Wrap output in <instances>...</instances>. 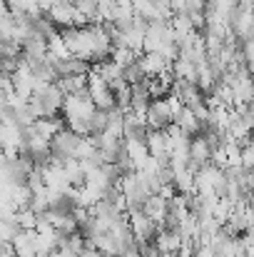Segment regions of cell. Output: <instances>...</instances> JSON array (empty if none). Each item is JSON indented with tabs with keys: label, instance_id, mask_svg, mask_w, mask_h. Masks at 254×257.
<instances>
[{
	"label": "cell",
	"instance_id": "8fae6325",
	"mask_svg": "<svg viewBox=\"0 0 254 257\" xmlns=\"http://www.w3.org/2000/svg\"><path fill=\"white\" fill-rule=\"evenodd\" d=\"M172 70H174V75L177 78H182V80H189V83H199V65H194V63H189L187 58H177L174 63H172Z\"/></svg>",
	"mask_w": 254,
	"mask_h": 257
},
{
	"label": "cell",
	"instance_id": "8992f818",
	"mask_svg": "<svg viewBox=\"0 0 254 257\" xmlns=\"http://www.w3.org/2000/svg\"><path fill=\"white\" fill-rule=\"evenodd\" d=\"M152 242L160 247V252H179L184 247L182 232L179 230H169V227H157V235H155Z\"/></svg>",
	"mask_w": 254,
	"mask_h": 257
},
{
	"label": "cell",
	"instance_id": "9c48e42d",
	"mask_svg": "<svg viewBox=\"0 0 254 257\" xmlns=\"http://www.w3.org/2000/svg\"><path fill=\"white\" fill-rule=\"evenodd\" d=\"M212 150H214V148H212V143L207 140V135L199 133V135L192 138V145H189V160L204 165V163L212 160Z\"/></svg>",
	"mask_w": 254,
	"mask_h": 257
},
{
	"label": "cell",
	"instance_id": "7c38bea8",
	"mask_svg": "<svg viewBox=\"0 0 254 257\" xmlns=\"http://www.w3.org/2000/svg\"><path fill=\"white\" fill-rule=\"evenodd\" d=\"M174 187L177 192H184V195L197 192V172H192L189 168L174 170Z\"/></svg>",
	"mask_w": 254,
	"mask_h": 257
},
{
	"label": "cell",
	"instance_id": "6da1fadb",
	"mask_svg": "<svg viewBox=\"0 0 254 257\" xmlns=\"http://www.w3.org/2000/svg\"><path fill=\"white\" fill-rule=\"evenodd\" d=\"M127 217H130L132 232H135V237H137V242H140V245H145V242H152V240H155V235H157V225L145 215V210H142V207L127 210Z\"/></svg>",
	"mask_w": 254,
	"mask_h": 257
},
{
	"label": "cell",
	"instance_id": "ba28073f",
	"mask_svg": "<svg viewBox=\"0 0 254 257\" xmlns=\"http://www.w3.org/2000/svg\"><path fill=\"white\" fill-rule=\"evenodd\" d=\"M65 97H68V95L63 92V87L58 85V83H53V85L40 95V100H43V105H45V110H48V117H55V115L63 110Z\"/></svg>",
	"mask_w": 254,
	"mask_h": 257
},
{
	"label": "cell",
	"instance_id": "7a4b0ae2",
	"mask_svg": "<svg viewBox=\"0 0 254 257\" xmlns=\"http://www.w3.org/2000/svg\"><path fill=\"white\" fill-rule=\"evenodd\" d=\"M80 140H83V135L73 133L70 127L60 130V133L53 138V155L60 158V160H65V158H75V150H78Z\"/></svg>",
	"mask_w": 254,
	"mask_h": 257
},
{
	"label": "cell",
	"instance_id": "30bf717a",
	"mask_svg": "<svg viewBox=\"0 0 254 257\" xmlns=\"http://www.w3.org/2000/svg\"><path fill=\"white\" fill-rule=\"evenodd\" d=\"M174 122H177L187 135H192V138H194V135H199V133H202V127H204V122L197 117V112H194L192 107H187V105L182 107V112L177 115V120H174Z\"/></svg>",
	"mask_w": 254,
	"mask_h": 257
},
{
	"label": "cell",
	"instance_id": "5b68a950",
	"mask_svg": "<svg viewBox=\"0 0 254 257\" xmlns=\"http://www.w3.org/2000/svg\"><path fill=\"white\" fill-rule=\"evenodd\" d=\"M142 210H145V215H147L157 227H162L165 220H167V212H169V200L167 197H162L160 192H157V195H150L147 202L142 205Z\"/></svg>",
	"mask_w": 254,
	"mask_h": 257
},
{
	"label": "cell",
	"instance_id": "ac0fdd59",
	"mask_svg": "<svg viewBox=\"0 0 254 257\" xmlns=\"http://www.w3.org/2000/svg\"><path fill=\"white\" fill-rule=\"evenodd\" d=\"M97 153H100V148L92 143L90 135H85L83 140H80V145H78V150H75V158L78 160H87V158H95Z\"/></svg>",
	"mask_w": 254,
	"mask_h": 257
},
{
	"label": "cell",
	"instance_id": "3957f363",
	"mask_svg": "<svg viewBox=\"0 0 254 257\" xmlns=\"http://www.w3.org/2000/svg\"><path fill=\"white\" fill-rule=\"evenodd\" d=\"M169 122H174V117H172V110H169L167 97H157V100H152L150 112H147V127H150V130H165Z\"/></svg>",
	"mask_w": 254,
	"mask_h": 257
},
{
	"label": "cell",
	"instance_id": "52a82bcc",
	"mask_svg": "<svg viewBox=\"0 0 254 257\" xmlns=\"http://www.w3.org/2000/svg\"><path fill=\"white\" fill-rule=\"evenodd\" d=\"M137 63H140V68L145 70L147 78H157L160 73H165L167 68H172V63H169L162 53H142Z\"/></svg>",
	"mask_w": 254,
	"mask_h": 257
},
{
	"label": "cell",
	"instance_id": "5bb4252c",
	"mask_svg": "<svg viewBox=\"0 0 254 257\" xmlns=\"http://www.w3.org/2000/svg\"><path fill=\"white\" fill-rule=\"evenodd\" d=\"M58 85L63 87V92H65V95L83 92V90H87V73H83V75H68V78H58Z\"/></svg>",
	"mask_w": 254,
	"mask_h": 257
},
{
	"label": "cell",
	"instance_id": "d4e9b609",
	"mask_svg": "<svg viewBox=\"0 0 254 257\" xmlns=\"http://www.w3.org/2000/svg\"><path fill=\"white\" fill-rule=\"evenodd\" d=\"M252 3H254V0H252Z\"/></svg>",
	"mask_w": 254,
	"mask_h": 257
},
{
	"label": "cell",
	"instance_id": "ffe728a7",
	"mask_svg": "<svg viewBox=\"0 0 254 257\" xmlns=\"http://www.w3.org/2000/svg\"><path fill=\"white\" fill-rule=\"evenodd\" d=\"M212 163H214V165H219V168H227V163H229L227 145H219V148H214V150H212Z\"/></svg>",
	"mask_w": 254,
	"mask_h": 257
},
{
	"label": "cell",
	"instance_id": "7402d4cb",
	"mask_svg": "<svg viewBox=\"0 0 254 257\" xmlns=\"http://www.w3.org/2000/svg\"><path fill=\"white\" fill-rule=\"evenodd\" d=\"M247 257H254V242L249 245V247H247Z\"/></svg>",
	"mask_w": 254,
	"mask_h": 257
},
{
	"label": "cell",
	"instance_id": "4fadbf2b",
	"mask_svg": "<svg viewBox=\"0 0 254 257\" xmlns=\"http://www.w3.org/2000/svg\"><path fill=\"white\" fill-rule=\"evenodd\" d=\"M92 68H95V70H97V73H100L110 85L125 78V68H122V65H117L112 58H110V60H105V63H100V65H92Z\"/></svg>",
	"mask_w": 254,
	"mask_h": 257
},
{
	"label": "cell",
	"instance_id": "277c9868",
	"mask_svg": "<svg viewBox=\"0 0 254 257\" xmlns=\"http://www.w3.org/2000/svg\"><path fill=\"white\" fill-rule=\"evenodd\" d=\"M145 143H147V148H150V155H155V158L169 163V158H172V143H169L165 130H150L147 138H145Z\"/></svg>",
	"mask_w": 254,
	"mask_h": 257
},
{
	"label": "cell",
	"instance_id": "d6986e66",
	"mask_svg": "<svg viewBox=\"0 0 254 257\" xmlns=\"http://www.w3.org/2000/svg\"><path fill=\"white\" fill-rule=\"evenodd\" d=\"M147 75H145V70L140 68V63H132V65H127L125 68V80L130 83V85H137V83H142Z\"/></svg>",
	"mask_w": 254,
	"mask_h": 257
},
{
	"label": "cell",
	"instance_id": "cb8c5ba5",
	"mask_svg": "<svg viewBox=\"0 0 254 257\" xmlns=\"http://www.w3.org/2000/svg\"><path fill=\"white\" fill-rule=\"evenodd\" d=\"M204 3H207V0H204Z\"/></svg>",
	"mask_w": 254,
	"mask_h": 257
},
{
	"label": "cell",
	"instance_id": "2e32d148",
	"mask_svg": "<svg viewBox=\"0 0 254 257\" xmlns=\"http://www.w3.org/2000/svg\"><path fill=\"white\" fill-rule=\"evenodd\" d=\"M18 222H20L23 230H38L40 215H38L33 207H23V210H18Z\"/></svg>",
	"mask_w": 254,
	"mask_h": 257
},
{
	"label": "cell",
	"instance_id": "9a60e30c",
	"mask_svg": "<svg viewBox=\"0 0 254 257\" xmlns=\"http://www.w3.org/2000/svg\"><path fill=\"white\" fill-rule=\"evenodd\" d=\"M117 65H122V68H127V65H132V63H137L140 60V55L132 50V48H127V45H117V48H112V55H110Z\"/></svg>",
	"mask_w": 254,
	"mask_h": 257
},
{
	"label": "cell",
	"instance_id": "44dd1931",
	"mask_svg": "<svg viewBox=\"0 0 254 257\" xmlns=\"http://www.w3.org/2000/svg\"><path fill=\"white\" fill-rule=\"evenodd\" d=\"M194 257H217V252L212 245H199V247H194Z\"/></svg>",
	"mask_w": 254,
	"mask_h": 257
},
{
	"label": "cell",
	"instance_id": "e0dca14e",
	"mask_svg": "<svg viewBox=\"0 0 254 257\" xmlns=\"http://www.w3.org/2000/svg\"><path fill=\"white\" fill-rule=\"evenodd\" d=\"M20 222H18V217H13V220H3L0 222V237H3V242H13L18 235H20Z\"/></svg>",
	"mask_w": 254,
	"mask_h": 257
},
{
	"label": "cell",
	"instance_id": "603a6c76",
	"mask_svg": "<svg viewBox=\"0 0 254 257\" xmlns=\"http://www.w3.org/2000/svg\"><path fill=\"white\" fill-rule=\"evenodd\" d=\"M249 70H252V78H254V65H249Z\"/></svg>",
	"mask_w": 254,
	"mask_h": 257
}]
</instances>
